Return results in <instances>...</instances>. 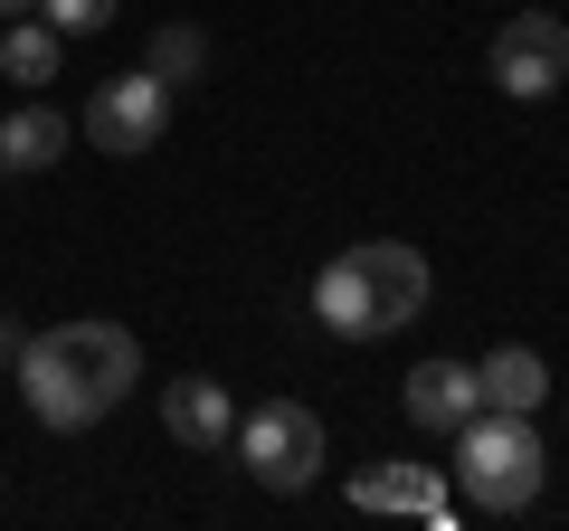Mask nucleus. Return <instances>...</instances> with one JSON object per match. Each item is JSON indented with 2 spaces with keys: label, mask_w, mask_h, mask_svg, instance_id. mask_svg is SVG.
Segmentation results:
<instances>
[{
  "label": "nucleus",
  "mask_w": 569,
  "mask_h": 531,
  "mask_svg": "<svg viewBox=\"0 0 569 531\" xmlns=\"http://www.w3.org/2000/svg\"><path fill=\"white\" fill-rule=\"evenodd\" d=\"M133 380H142V342L123 323H104V313H77V323L20 342V399H29V418L58 428V437L96 428Z\"/></svg>",
  "instance_id": "obj_1"
},
{
  "label": "nucleus",
  "mask_w": 569,
  "mask_h": 531,
  "mask_svg": "<svg viewBox=\"0 0 569 531\" xmlns=\"http://www.w3.org/2000/svg\"><path fill=\"white\" fill-rule=\"evenodd\" d=\"M313 313H323V332H342V342H380V332H399V323L427 313V257L408 238L342 247V257L313 275Z\"/></svg>",
  "instance_id": "obj_2"
},
{
  "label": "nucleus",
  "mask_w": 569,
  "mask_h": 531,
  "mask_svg": "<svg viewBox=\"0 0 569 531\" xmlns=\"http://www.w3.org/2000/svg\"><path fill=\"white\" fill-rule=\"evenodd\" d=\"M550 484V447L522 409H475L456 428V493L475 512H531Z\"/></svg>",
  "instance_id": "obj_3"
},
{
  "label": "nucleus",
  "mask_w": 569,
  "mask_h": 531,
  "mask_svg": "<svg viewBox=\"0 0 569 531\" xmlns=\"http://www.w3.org/2000/svg\"><path fill=\"white\" fill-rule=\"evenodd\" d=\"M238 447V465L257 474L266 493H305L313 474H323V418L305 409V399H266V409H247V428L228 437Z\"/></svg>",
  "instance_id": "obj_4"
},
{
  "label": "nucleus",
  "mask_w": 569,
  "mask_h": 531,
  "mask_svg": "<svg viewBox=\"0 0 569 531\" xmlns=\"http://www.w3.org/2000/svg\"><path fill=\"white\" fill-rule=\"evenodd\" d=\"M77 133L96 152H114V162H133V152H152L171 133V86L142 67V77H104L96 96H86V114H77Z\"/></svg>",
  "instance_id": "obj_5"
},
{
  "label": "nucleus",
  "mask_w": 569,
  "mask_h": 531,
  "mask_svg": "<svg viewBox=\"0 0 569 531\" xmlns=\"http://www.w3.org/2000/svg\"><path fill=\"white\" fill-rule=\"evenodd\" d=\"M493 86H503L512 104H541L569 86V29L550 20V10H512L503 29H493Z\"/></svg>",
  "instance_id": "obj_6"
},
{
  "label": "nucleus",
  "mask_w": 569,
  "mask_h": 531,
  "mask_svg": "<svg viewBox=\"0 0 569 531\" xmlns=\"http://www.w3.org/2000/svg\"><path fill=\"white\" fill-rule=\"evenodd\" d=\"M399 409H408V428L456 437L475 409H485V389H475V370H466V361H418V370L399 380Z\"/></svg>",
  "instance_id": "obj_7"
},
{
  "label": "nucleus",
  "mask_w": 569,
  "mask_h": 531,
  "mask_svg": "<svg viewBox=\"0 0 569 531\" xmlns=\"http://www.w3.org/2000/svg\"><path fill=\"white\" fill-rule=\"evenodd\" d=\"M162 428L181 437V447L219 455L228 437H238V409H228V389L209 380V370H190V380H171V389H162Z\"/></svg>",
  "instance_id": "obj_8"
},
{
  "label": "nucleus",
  "mask_w": 569,
  "mask_h": 531,
  "mask_svg": "<svg viewBox=\"0 0 569 531\" xmlns=\"http://www.w3.org/2000/svg\"><path fill=\"white\" fill-rule=\"evenodd\" d=\"M351 503H361V512H418V522H447L456 493L437 484V465H370V474H351Z\"/></svg>",
  "instance_id": "obj_9"
},
{
  "label": "nucleus",
  "mask_w": 569,
  "mask_h": 531,
  "mask_svg": "<svg viewBox=\"0 0 569 531\" xmlns=\"http://www.w3.org/2000/svg\"><path fill=\"white\" fill-rule=\"evenodd\" d=\"M67 143H77V123L58 104H10L0 114V171H58Z\"/></svg>",
  "instance_id": "obj_10"
},
{
  "label": "nucleus",
  "mask_w": 569,
  "mask_h": 531,
  "mask_svg": "<svg viewBox=\"0 0 569 531\" xmlns=\"http://www.w3.org/2000/svg\"><path fill=\"white\" fill-rule=\"evenodd\" d=\"M475 389H485V409H522V418H541V399H550V361L531 342H503V351H485L475 361Z\"/></svg>",
  "instance_id": "obj_11"
},
{
  "label": "nucleus",
  "mask_w": 569,
  "mask_h": 531,
  "mask_svg": "<svg viewBox=\"0 0 569 531\" xmlns=\"http://www.w3.org/2000/svg\"><path fill=\"white\" fill-rule=\"evenodd\" d=\"M58 58H67V39L39 20V10L10 20V39H0V77H10V86H48V77H58Z\"/></svg>",
  "instance_id": "obj_12"
},
{
  "label": "nucleus",
  "mask_w": 569,
  "mask_h": 531,
  "mask_svg": "<svg viewBox=\"0 0 569 531\" xmlns=\"http://www.w3.org/2000/svg\"><path fill=\"white\" fill-rule=\"evenodd\" d=\"M152 77H162L171 96H181V86H200V77H209V39H200L190 20H162V29H152Z\"/></svg>",
  "instance_id": "obj_13"
},
{
  "label": "nucleus",
  "mask_w": 569,
  "mask_h": 531,
  "mask_svg": "<svg viewBox=\"0 0 569 531\" xmlns=\"http://www.w3.org/2000/svg\"><path fill=\"white\" fill-rule=\"evenodd\" d=\"M123 0H39V20L58 29V39H96V29H114Z\"/></svg>",
  "instance_id": "obj_14"
},
{
  "label": "nucleus",
  "mask_w": 569,
  "mask_h": 531,
  "mask_svg": "<svg viewBox=\"0 0 569 531\" xmlns=\"http://www.w3.org/2000/svg\"><path fill=\"white\" fill-rule=\"evenodd\" d=\"M20 342H29V332L10 323V313H0V361H20Z\"/></svg>",
  "instance_id": "obj_15"
},
{
  "label": "nucleus",
  "mask_w": 569,
  "mask_h": 531,
  "mask_svg": "<svg viewBox=\"0 0 569 531\" xmlns=\"http://www.w3.org/2000/svg\"><path fill=\"white\" fill-rule=\"evenodd\" d=\"M29 10H39V0H0V20H29Z\"/></svg>",
  "instance_id": "obj_16"
}]
</instances>
